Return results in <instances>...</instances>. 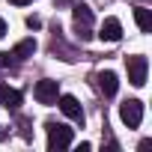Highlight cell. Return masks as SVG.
Returning <instances> with one entry per match:
<instances>
[{
	"instance_id": "obj_5",
	"label": "cell",
	"mask_w": 152,
	"mask_h": 152,
	"mask_svg": "<svg viewBox=\"0 0 152 152\" xmlns=\"http://www.w3.org/2000/svg\"><path fill=\"white\" fill-rule=\"evenodd\" d=\"M33 96H36V102H39V104H57V96H60V84L45 78V81H39V84H36Z\"/></svg>"
},
{
	"instance_id": "obj_12",
	"label": "cell",
	"mask_w": 152,
	"mask_h": 152,
	"mask_svg": "<svg viewBox=\"0 0 152 152\" xmlns=\"http://www.w3.org/2000/svg\"><path fill=\"white\" fill-rule=\"evenodd\" d=\"M9 63H15V60H12V54H6V51H0V69H6Z\"/></svg>"
},
{
	"instance_id": "obj_3",
	"label": "cell",
	"mask_w": 152,
	"mask_h": 152,
	"mask_svg": "<svg viewBox=\"0 0 152 152\" xmlns=\"http://www.w3.org/2000/svg\"><path fill=\"white\" fill-rule=\"evenodd\" d=\"M125 69H128V81H131L134 87H143V84H146L149 63H146L143 54H131V57H125Z\"/></svg>"
},
{
	"instance_id": "obj_15",
	"label": "cell",
	"mask_w": 152,
	"mask_h": 152,
	"mask_svg": "<svg viewBox=\"0 0 152 152\" xmlns=\"http://www.w3.org/2000/svg\"><path fill=\"white\" fill-rule=\"evenodd\" d=\"M3 36H6V21L0 18V39H3Z\"/></svg>"
},
{
	"instance_id": "obj_11",
	"label": "cell",
	"mask_w": 152,
	"mask_h": 152,
	"mask_svg": "<svg viewBox=\"0 0 152 152\" xmlns=\"http://www.w3.org/2000/svg\"><path fill=\"white\" fill-rule=\"evenodd\" d=\"M134 21H137L140 33H149V30H152V12H149V9L137 6V9H134Z\"/></svg>"
},
{
	"instance_id": "obj_7",
	"label": "cell",
	"mask_w": 152,
	"mask_h": 152,
	"mask_svg": "<svg viewBox=\"0 0 152 152\" xmlns=\"http://www.w3.org/2000/svg\"><path fill=\"white\" fill-rule=\"evenodd\" d=\"M0 104H3L6 110H18L24 104V96L15 87H9V84H0Z\"/></svg>"
},
{
	"instance_id": "obj_4",
	"label": "cell",
	"mask_w": 152,
	"mask_h": 152,
	"mask_svg": "<svg viewBox=\"0 0 152 152\" xmlns=\"http://www.w3.org/2000/svg\"><path fill=\"white\" fill-rule=\"evenodd\" d=\"M119 119L128 125V128H137L143 122V102L140 99H125L119 104Z\"/></svg>"
},
{
	"instance_id": "obj_1",
	"label": "cell",
	"mask_w": 152,
	"mask_h": 152,
	"mask_svg": "<svg viewBox=\"0 0 152 152\" xmlns=\"http://www.w3.org/2000/svg\"><path fill=\"white\" fill-rule=\"evenodd\" d=\"M72 18H75V36H78L81 42H90V39H93V21H96L93 9H90L87 3H75Z\"/></svg>"
},
{
	"instance_id": "obj_6",
	"label": "cell",
	"mask_w": 152,
	"mask_h": 152,
	"mask_svg": "<svg viewBox=\"0 0 152 152\" xmlns=\"http://www.w3.org/2000/svg\"><path fill=\"white\" fill-rule=\"evenodd\" d=\"M57 104H60V110H63L69 119H75V122H84V110H81V102L75 99V96H57Z\"/></svg>"
},
{
	"instance_id": "obj_2",
	"label": "cell",
	"mask_w": 152,
	"mask_h": 152,
	"mask_svg": "<svg viewBox=\"0 0 152 152\" xmlns=\"http://www.w3.org/2000/svg\"><path fill=\"white\" fill-rule=\"evenodd\" d=\"M45 128H48V149H51V152H60V149H69V146H72L75 134H72V128H69V125L48 122Z\"/></svg>"
},
{
	"instance_id": "obj_16",
	"label": "cell",
	"mask_w": 152,
	"mask_h": 152,
	"mask_svg": "<svg viewBox=\"0 0 152 152\" xmlns=\"http://www.w3.org/2000/svg\"><path fill=\"white\" fill-rule=\"evenodd\" d=\"M3 137H6V131H3V128H0V140H3Z\"/></svg>"
},
{
	"instance_id": "obj_14",
	"label": "cell",
	"mask_w": 152,
	"mask_h": 152,
	"mask_svg": "<svg viewBox=\"0 0 152 152\" xmlns=\"http://www.w3.org/2000/svg\"><path fill=\"white\" fill-rule=\"evenodd\" d=\"M12 6H27V3H33V0H9Z\"/></svg>"
},
{
	"instance_id": "obj_8",
	"label": "cell",
	"mask_w": 152,
	"mask_h": 152,
	"mask_svg": "<svg viewBox=\"0 0 152 152\" xmlns=\"http://www.w3.org/2000/svg\"><path fill=\"white\" fill-rule=\"evenodd\" d=\"M99 39L102 42H119L122 39V24H119V18H104V24H102V30H99Z\"/></svg>"
},
{
	"instance_id": "obj_13",
	"label": "cell",
	"mask_w": 152,
	"mask_h": 152,
	"mask_svg": "<svg viewBox=\"0 0 152 152\" xmlns=\"http://www.w3.org/2000/svg\"><path fill=\"white\" fill-rule=\"evenodd\" d=\"M27 27H33V30H36V27H42V21H39V18H33V15H30V18H27Z\"/></svg>"
},
{
	"instance_id": "obj_9",
	"label": "cell",
	"mask_w": 152,
	"mask_h": 152,
	"mask_svg": "<svg viewBox=\"0 0 152 152\" xmlns=\"http://www.w3.org/2000/svg\"><path fill=\"white\" fill-rule=\"evenodd\" d=\"M116 87H119L116 72H99V90L104 96H116Z\"/></svg>"
},
{
	"instance_id": "obj_10",
	"label": "cell",
	"mask_w": 152,
	"mask_h": 152,
	"mask_svg": "<svg viewBox=\"0 0 152 152\" xmlns=\"http://www.w3.org/2000/svg\"><path fill=\"white\" fill-rule=\"evenodd\" d=\"M33 51H36V39H21V42L12 48V60H15V63H21V60L33 57Z\"/></svg>"
}]
</instances>
